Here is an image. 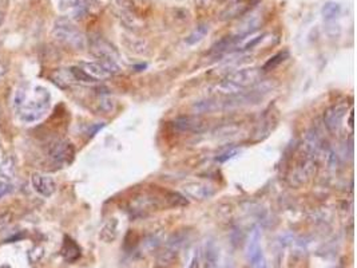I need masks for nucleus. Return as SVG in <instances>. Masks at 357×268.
Instances as JSON below:
<instances>
[{"label": "nucleus", "mask_w": 357, "mask_h": 268, "mask_svg": "<svg viewBox=\"0 0 357 268\" xmlns=\"http://www.w3.org/2000/svg\"><path fill=\"white\" fill-rule=\"evenodd\" d=\"M50 101L51 97L49 90L42 86H34L31 89L21 86L17 89L14 97L17 117L26 123H34L42 119L49 112Z\"/></svg>", "instance_id": "1"}, {"label": "nucleus", "mask_w": 357, "mask_h": 268, "mask_svg": "<svg viewBox=\"0 0 357 268\" xmlns=\"http://www.w3.org/2000/svg\"><path fill=\"white\" fill-rule=\"evenodd\" d=\"M262 77H264V71L261 67L239 69L228 74L224 79L219 80L215 86V90L225 95L238 94V93H243L260 85Z\"/></svg>", "instance_id": "2"}, {"label": "nucleus", "mask_w": 357, "mask_h": 268, "mask_svg": "<svg viewBox=\"0 0 357 268\" xmlns=\"http://www.w3.org/2000/svg\"><path fill=\"white\" fill-rule=\"evenodd\" d=\"M88 49L97 59H99V63L102 66L106 67L111 75L121 73V67L118 65L119 52L114 45L108 42L107 39L103 38L102 35H91L87 40Z\"/></svg>", "instance_id": "3"}, {"label": "nucleus", "mask_w": 357, "mask_h": 268, "mask_svg": "<svg viewBox=\"0 0 357 268\" xmlns=\"http://www.w3.org/2000/svg\"><path fill=\"white\" fill-rule=\"evenodd\" d=\"M52 35L62 45L73 50H83L87 45V39L83 32L66 17H60L55 22L52 28Z\"/></svg>", "instance_id": "4"}, {"label": "nucleus", "mask_w": 357, "mask_h": 268, "mask_svg": "<svg viewBox=\"0 0 357 268\" xmlns=\"http://www.w3.org/2000/svg\"><path fill=\"white\" fill-rule=\"evenodd\" d=\"M49 158L58 167H67L75 158V148L67 139H55L47 149Z\"/></svg>", "instance_id": "5"}, {"label": "nucleus", "mask_w": 357, "mask_h": 268, "mask_svg": "<svg viewBox=\"0 0 357 268\" xmlns=\"http://www.w3.org/2000/svg\"><path fill=\"white\" fill-rule=\"evenodd\" d=\"M348 105L347 104H334L332 106L326 109L324 112V123H325L326 129L330 133H336L340 130L343 126L344 118L347 115Z\"/></svg>", "instance_id": "6"}, {"label": "nucleus", "mask_w": 357, "mask_h": 268, "mask_svg": "<svg viewBox=\"0 0 357 268\" xmlns=\"http://www.w3.org/2000/svg\"><path fill=\"white\" fill-rule=\"evenodd\" d=\"M215 187L209 182L202 181H191L182 185V192L185 197H189L191 200H208L215 195Z\"/></svg>", "instance_id": "7"}, {"label": "nucleus", "mask_w": 357, "mask_h": 268, "mask_svg": "<svg viewBox=\"0 0 357 268\" xmlns=\"http://www.w3.org/2000/svg\"><path fill=\"white\" fill-rule=\"evenodd\" d=\"M174 129L182 133H194V134H201L206 132L208 123L205 119L197 115H182L171 122Z\"/></svg>", "instance_id": "8"}, {"label": "nucleus", "mask_w": 357, "mask_h": 268, "mask_svg": "<svg viewBox=\"0 0 357 268\" xmlns=\"http://www.w3.org/2000/svg\"><path fill=\"white\" fill-rule=\"evenodd\" d=\"M31 184L32 188L43 197H51L56 191V182L54 181V178L47 176V174L32 173Z\"/></svg>", "instance_id": "9"}, {"label": "nucleus", "mask_w": 357, "mask_h": 268, "mask_svg": "<svg viewBox=\"0 0 357 268\" xmlns=\"http://www.w3.org/2000/svg\"><path fill=\"white\" fill-rule=\"evenodd\" d=\"M78 66L83 70L84 73L88 74L91 78L98 80V82L102 79H106V78L113 77L107 70H106V67L102 66L99 62H80Z\"/></svg>", "instance_id": "10"}, {"label": "nucleus", "mask_w": 357, "mask_h": 268, "mask_svg": "<svg viewBox=\"0 0 357 268\" xmlns=\"http://www.w3.org/2000/svg\"><path fill=\"white\" fill-rule=\"evenodd\" d=\"M63 259L69 263H74L80 258V247L78 245L71 237L66 236L63 240L62 250H60Z\"/></svg>", "instance_id": "11"}, {"label": "nucleus", "mask_w": 357, "mask_h": 268, "mask_svg": "<svg viewBox=\"0 0 357 268\" xmlns=\"http://www.w3.org/2000/svg\"><path fill=\"white\" fill-rule=\"evenodd\" d=\"M260 239V231H258V228H256V230H253L252 235H250L249 244H248V256H249V260L252 261V264L262 255L261 254Z\"/></svg>", "instance_id": "12"}, {"label": "nucleus", "mask_w": 357, "mask_h": 268, "mask_svg": "<svg viewBox=\"0 0 357 268\" xmlns=\"http://www.w3.org/2000/svg\"><path fill=\"white\" fill-rule=\"evenodd\" d=\"M118 236V220L110 219L107 223L102 226L99 237L104 243H113Z\"/></svg>", "instance_id": "13"}, {"label": "nucleus", "mask_w": 357, "mask_h": 268, "mask_svg": "<svg viewBox=\"0 0 357 268\" xmlns=\"http://www.w3.org/2000/svg\"><path fill=\"white\" fill-rule=\"evenodd\" d=\"M16 174V164L12 156H7L0 162V176L4 178V181H10Z\"/></svg>", "instance_id": "14"}, {"label": "nucleus", "mask_w": 357, "mask_h": 268, "mask_svg": "<svg viewBox=\"0 0 357 268\" xmlns=\"http://www.w3.org/2000/svg\"><path fill=\"white\" fill-rule=\"evenodd\" d=\"M209 30H210V27H209V25H206V23H201V25H198L197 27L193 30V32H191V34L187 35L186 39H185V43L189 46L197 45V43L201 42L202 39H204L205 36L209 34Z\"/></svg>", "instance_id": "15"}, {"label": "nucleus", "mask_w": 357, "mask_h": 268, "mask_svg": "<svg viewBox=\"0 0 357 268\" xmlns=\"http://www.w3.org/2000/svg\"><path fill=\"white\" fill-rule=\"evenodd\" d=\"M288 58H289V51H286V50H284V51H280V52H277L276 55L272 56V58H269V59L265 62V65L261 67V69H262V71H264V73L272 71V70L277 69L281 63H284L285 60L288 59Z\"/></svg>", "instance_id": "16"}, {"label": "nucleus", "mask_w": 357, "mask_h": 268, "mask_svg": "<svg viewBox=\"0 0 357 268\" xmlns=\"http://www.w3.org/2000/svg\"><path fill=\"white\" fill-rule=\"evenodd\" d=\"M321 12H323V16L324 19H325V22L334 20L336 17L340 16L341 6L339 3H336V2H326L323 6Z\"/></svg>", "instance_id": "17"}, {"label": "nucleus", "mask_w": 357, "mask_h": 268, "mask_svg": "<svg viewBox=\"0 0 357 268\" xmlns=\"http://www.w3.org/2000/svg\"><path fill=\"white\" fill-rule=\"evenodd\" d=\"M70 73L73 75L74 82H79V84L84 85H95L98 84V80H95L94 78H91L87 73H84L83 70L80 69L79 66H73L70 67Z\"/></svg>", "instance_id": "18"}, {"label": "nucleus", "mask_w": 357, "mask_h": 268, "mask_svg": "<svg viewBox=\"0 0 357 268\" xmlns=\"http://www.w3.org/2000/svg\"><path fill=\"white\" fill-rule=\"evenodd\" d=\"M264 36H265V34H260V35H256V36H253V38H249V40L243 42L242 46H241V47H238L236 51L245 52V51H250V50H253L256 46H258L261 42H262Z\"/></svg>", "instance_id": "19"}, {"label": "nucleus", "mask_w": 357, "mask_h": 268, "mask_svg": "<svg viewBox=\"0 0 357 268\" xmlns=\"http://www.w3.org/2000/svg\"><path fill=\"white\" fill-rule=\"evenodd\" d=\"M12 221V215L10 212H4L0 215V232L4 231Z\"/></svg>", "instance_id": "20"}, {"label": "nucleus", "mask_w": 357, "mask_h": 268, "mask_svg": "<svg viewBox=\"0 0 357 268\" xmlns=\"http://www.w3.org/2000/svg\"><path fill=\"white\" fill-rule=\"evenodd\" d=\"M238 153V149H230L228 150V152H225V153H222L221 156L217 157V161H218V162H226L228 160H232L233 157H236Z\"/></svg>", "instance_id": "21"}, {"label": "nucleus", "mask_w": 357, "mask_h": 268, "mask_svg": "<svg viewBox=\"0 0 357 268\" xmlns=\"http://www.w3.org/2000/svg\"><path fill=\"white\" fill-rule=\"evenodd\" d=\"M202 252L201 250H197L194 254V256H193V259H191L190 264H189V268H201L202 265Z\"/></svg>", "instance_id": "22"}, {"label": "nucleus", "mask_w": 357, "mask_h": 268, "mask_svg": "<svg viewBox=\"0 0 357 268\" xmlns=\"http://www.w3.org/2000/svg\"><path fill=\"white\" fill-rule=\"evenodd\" d=\"M11 191H12V184H10V181H0V199H3Z\"/></svg>", "instance_id": "23"}, {"label": "nucleus", "mask_w": 357, "mask_h": 268, "mask_svg": "<svg viewBox=\"0 0 357 268\" xmlns=\"http://www.w3.org/2000/svg\"><path fill=\"white\" fill-rule=\"evenodd\" d=\"M254 264V268H267V263H266V259L261 255L260 258L257 259L256 261L253 263Z\"/></svg>", "instance_id": "24"}, {"label": "nucleus", "mask_w": 357, "mask_h": 268, "mask_svg": "<svg viewBox=\"0 0 357 268\" xmlns=\"http://www.w3.org/2000/svg\"><path fill=\"white\" fill-rule=\"evenodd\" d=\"M103 128H104V123H98V125H94L93 128H91V130H88V137H94L98 132H99V130L103 129Z\"/></svg>", "instance_id": "25"}, {"label": "nucleus", "mask_w": 357, "mask_h": 268, "mask_svg": "<svg viewBox=\"0 0 357 268\" xmlns=\"http://www.w3.org/2000/svg\"><path fill=\"white\" fill-rule=\"evenodd\" d=\"M77 2H78V0H59L60 6H62V7H64V8L74 7Z\"/></svg>", "instance_id": "26"}, {"label": "nucleus", "mask_w": 357, "mask_h": 268, "mask_svg": "<svg viewBox=\"0 0 357 268\" xmlns=\"http://www.w3.org/2000/svg\"><path fill=\"white\" fill-rule=\"evenodd\" d=\"M349 126L350 128H353V112L350 110V114H349Z\"/></svg>", "instance_id": "27"}, {"label": "nucleus", "mask_w": 357, "mask_h": 268, "mask_svg": "<svg viewBox=\"0 0 357 268\" xmlns=\"http://www.w3.org/2000/svg\"><path fill=\"white\" fill-rule=\"evenodd\" d=\"M218 2H225V0H218ZM232 2H236V0H232Z\"/></svg>", "instance_id": "28"}]
</instances>
